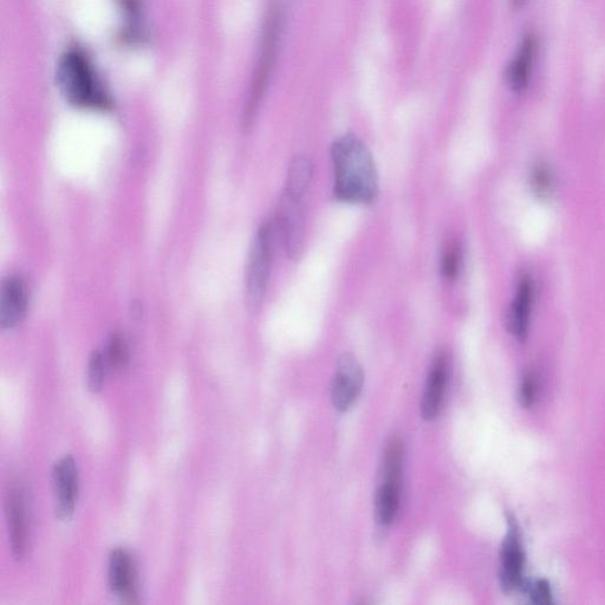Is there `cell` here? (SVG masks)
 I'll return each mask as SVG.
<instances>
[{
    "mask_svg": "<svg viewBox=\"0 0 605 605\" xmlns=\"http://www.w3.org/2000/svg\"><path fill=\"white\" fill-rule=\"evenodd\" d=\"M109 585L113 593L123 601L135 602L138 596V571L132 555L125 549L117 548L109 557Z\"/></svg>",
    "mask_w": 605,
    "mask_h": 605,
    "instance_id": "obj_9",
    "label": "cell"
},
{
    "mask_svg": "<svg viewBox=\"0 0 605 605\" xmlns=\"http://www.w3.org/2000/svg\"><path fill=\"white\" fill-rule=\"evenodd\" d=\"M338 200L349 204L368 205L379 195V177L372 153L353 134L338 138L331 147Z\"/></svg>",
    "mask_w": 605,
    "mask_h": 605,
    "instance_id": "obj_1",
    "label": "cell"
},
{
    "mask_svg": "<svg viewBox=\"0 0 605 605\" xmlns=\"http://www.w3.org/2000/svg\"><path fill=\"white\" fill-rule=\"evenodd\" d=\"M537 385L536 380L533 379L532 375H526L520 385V401L525 407H530L536 400Z\"/></svg>",
    "mask_w": 605,
    "mask_h": 605,
    "instance_id": "obj_22",
    "label": "cell"
},
{
    "mask_svg": "<svg viewBox=\"0 0 605 605\" xmlns=\"http://www.w3.org/2000/svg\"><path fill=\"white\" fill-rule=\"evenodd\" d=\"M60 80L63 93L75 106L93 109H106L109 106L99 78L81 52L71 51L64 57Z\"/></svg>",
    "mask_w": 605,
    "mask_h": 605,
    "instance_id": "obj_2",
    "label": "cell"
},
{
    "mask_svg": "<svg viewBox=\"0 0 605 605\" xmlns=\"http://www.w3.org/2000/svg\"><path fill=\"white\" fill-rule=\"evenodd\" d=\"M278 230L281 232L286 253L292 259L301 256L304 246V213L302 199L284 192L277 212Z\"/></svg>",
    "mask_w": 605,
    "mask_h": 605,
    "instance_id": "obj_5",
    "label": "cell"
},
{
    "mask_svg": "<svg viewBox=\"0 0 605 605\" xmlns=\"http://www.w3.org/2000/svg\"><path fill=\"white\" fill-rule=\"evenodd\" d=\"M448 362L444 354L434 360L429 372L424 399L421 403V414L425 420H433L439 414L442 399H444L447 381Z\"/></svg>",
    "mask_w": 605,
    "mask_h": 605,
    "instance_id": "obj_13",
    "label": "cell"
},
{
    "mask_svg": "<svg viewBox=\"0 0 605 605\" xmlns=\"http://www.w3.org/2000/svg\"><path fill=\"white\" fill-rule=\"evenodd\" d=\"M533 297H535V285L529 275L519 278L515 298H513L507 323L510 333L518 341H525L529 335Z\"/></svg>",
    "mask_w": 605,
    "mask_h": 605,
    "instance_id": "obj_12",
    "label": "cell"
},
{
    "mask_svg": "<svg viewBox=\"0 0 605 605\" xmlns=\"http://www.w3.org/2000/svg\"><path fill=\"white\" fill-rule=\"evenodd\" d=\"M29 291L24 279L19 275L6 277L0 291V325L11 330L21 324L28 312Z\"/></svg>",
    "mask_w": 605,
    "mask_h": 605,
    "instance_id": "obj_7",
    "label": "cell"
},
{
    "mask_svg": "<svg viewBox=\"0 0 605 605\" xmlns=\"http://www.w3.org/2000/svg\"><path fill=\"white\" fill-rule=\"evenodd\" d=\"M535 52V36L526 35L519 45L515 60L511 62L506 71V81L513 93H523L529 87Z\"/></svg>",
    "mask_w": 605,
    "mask_h": 605,
    "instance_id": "obj_14",
    "label": "cell"
},
{
    "mask_svg": "<svg viewBox=\"0 0 605 605\" xmlns=\"http://www.w3.org/2000/svg\"><path fill=\"white\" fill-rule=\"evenodd\" d=\"M273 255V230L271 224L259 227L251 245L245 277V302L251 314L263 307L268 291Z\"/></svg>",
    "mask_w": 605,
    "mask_h": 605,
    "instance_id": "obj_3",
    "label": "cell"
},
{
    "mask_svg": "<svg viewBox=\"0 0 605 605\" xmlns=\"http://www.w3.org/2000/svg\"><path fill=\"white\" fill-rule=\"evenodd\" d=\"M403 467V446L398 438L388 442L382 459V481L390 483H401V474Z\"/></svg>",
    "mask_w": 605,
    "mask_h": 605,
    "instance_id": "obj_17",
    "label": "cell"
},
{
    "mask_svg": "<svg viewBox=\"0 0 605 605\" xmlns=\"http://www.w3.org/2000/svg\"><path fill=\"white\" fill-rule=\"evenodd\" d=\"M312 175H314L312 161L307 155H297L289 168L285 192L292 197L302 199L311 184Z\"/></svg>",
    "mask_w": 605,
    "mask_h": 605,
    "instance_id": "obj_15",
    "label": "cell"
},
{
    "mask_svg": "<svg viewBox=\"0 0 605 605\" xmlns=\"http://www.w3.org/2000/svg\"><path fill=\"white\" fill-rule=\"evenodd\" d=\"M363 380L362 368L356 357L351 354L342 355L331 388V399L337 411L346 412L353 406L361 393Z\"/></svg>",
    "mask_w": 605,
    "mask_h": 605,
    "instance_id": "obj_6",
    "label": "cell"
},
{
    "mask_svg": "<svg viewBox=\"0 0 605 605\" xmlns=\"http://www.w3.org/2000/svg\"><path fill=\"white\" fill-rule=\"evenodd\" d=\"M461 255L457 245H450L441 259V273L448 281H453L460 270Z\"/></svg>",
    "mask_w": 605,
    "mask_h": 605,
    "instance_id": "obj_21",
    "label": "cell"
},
{
    "mask_svg": "<svg viewBox=\"0 0 605 605\" xmlns=\"http://www.w3.org/2000/svg\"><path fill=\"white\" fill-rule=\"evenodd\" d=\"M54 489L58 518L73 516L78 497V470L71 455L58 460L54 467Z\"/></svg>",
    "mask_w": 605,
    "mask_h": 605,
    "instance_id": "obj_8",
    "label": "cell"
},
{
    "mask_svg": "<svg viewBox=\"0 0 605 605\" xmlns=\"http://www.w3.org/2000/svg\"><path fill=\"white\" fill-rule=\"evenodd\" d=\"M104 356H106L110 368L114 370L125 369L129 362V348L126 338L120 334L110 337Z\"/></svg>",
    "mask_w": 605,
    "mask_h": 605,
    "instance_id": "obj_18",
    "label": "cell"
},
{
    "mask_svg": "<svg viewBox=\"0 0 605 605\" xmlns=\"http://www.w3.org/2000/svg\"><path fill=\"white\" fill-rule=\"evenodd\" d=\"M512 2V6L515 9H522L523 6L525 5L526 2H528V0H511Z\"/></svg>",
    "mask_w": 605,
    "mask_h": 605,
    "instance_id": "obj_24",
    "label": "cell"
},
{
    "mask_svg": "<svg viewBox=\"0 0 605 605\" xmlns=\"http://www.w3.org/2000/svg\"><path fill=\"white\" fill-rule=\"evenodd\" d=\"M12 554L22 559L26 554L29 539V518L24 492L21 487L12 486L6 499Z\"/></svg>",
    "mask_w": 605,
    "mask_h": 605,
    "instance_id": "obj_10",
    "label": "cell"
},
{
    "mask_svg": "<svg viewBox=\"0 0 605 605\" xmlns=\"http://www.w3.org/2000/svg\"><path fill=\"white\" fill-rule=\"evenodd\" d=\"M283 19L282 11L275 9L271 12L268 24H266L262 57H260L255 83H253L245 113V125L247 127L251 126L253 120H255L259 104L263 100L266 88H268L273 65H275L277 58L279 41L282 37Z\"/></svg>",
    "mask_w": 605,
    "mask_h": 605,
    "instance_id": "obj_4",
    "label": "cell"
},
{
    "mask_svg": "<svg viewBox=\"0 0 605 605\" xmlns=\"http://www.w3.org/2000/svg\"><path fill=\"white\" fill-rule=\"evenodd\" d=\"M107 366L106 356L101 350H95L91 354L88 364V388L90 392L97 393L102 389Z\"/></svg>",
    "mask_w": 605,
    "mask_h": 605,
    "instance_id": "obj_19",
    "label": "cell"
},
{
    "mask_svg": "<svg viewBox=\"0 0 605 605\" xmlns=\"http://www.w3.org/2000/svg\"><path fill=\"white\" fill-rule=\"evenodd\" d=\"M532 600L538 604H548L551 602V591L548 583L539 581L531 589Z\"/></svg>",
    "mask_w": 605,
    "mask_h": 605,
    "instance_id": "obj_23",
    "label": "cell"
},
{
    "mask_svg": "<svg viewBox=\"0 0 605 605\" xmlns=\"http://www.w3.org/2000/svg\"><path fill=\"white\" fill-rule=\"evenodd\" d=\"M509 524L510 529L507 532L502 549L500 581H502L505 590L512 591L522 584L525 556L515 520L510 519Z\"/></svg>",
    "mask_w": 605,
    "mask_h": 605,
    "instance_id": "obj_11",
    "label": "cell"
},
{
    "mask_svg": "<svg viewBox=\"0 0 605 605\" xmlns=\"http://www.w3.org/2000/svg\"><path fill=\"white\" fill-rule=\"evenodd\" d=\"M400 484L382 481L376 494L375 511L377 522L388 526L394 522L399 509Z\"/></svg>",
    "mask_w": 605,
    "mask_h": 605,
    "instance_id": "obj_16",
    "label": "cell"
},
{
    "mask_svg": "<svg viewBox=\"0 0 605 605\" xmlns=\"http://www.w3.org/2000/svg\"><path fill=\"white\" fill-rule=\"evenodd\" d=\"M530 185L533 193H535L538 198H549L552 190H554V177H552L550 168L545 165H537L533 168Z\"/></svg>",
    "mask_w": 605,
    "mask_h": 605,
    "instance_id": "obj_20",
    "label": "cell"
}]
</instances>
